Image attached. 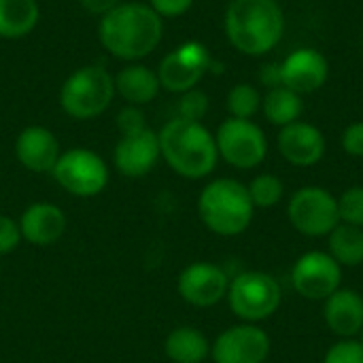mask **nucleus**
<instances>
[{
  "instance_id": "f257e3e1",
  "label": "nucleus",
  "mask_w": 363,
  "mask_h": 363,
  "mask_svg": "<svg viewBox=\"0 0 363 363\" xmlns=\"http://www.w3.org/2000/svg\"><path fill=\"white\" fill-rule=\"evenodd\" d=\"M98 38L117 60L130 64L151 55L164 38V19L147 2H119L100 17Z\"/></svg>"
},
{
  "instance_id": "f03ea898",
  "label": "nucleus",
  "mask_w": 363,
  "mask_h": 363,
  "mask_svg": "<svg viewBox=\"0 0 363 363\" xmlns=\"http://www.w3.org/2000/svg\"><path fill=\"white\" fill-rule=\"evenodd\" d=\"M162 160L183 179L208 177L219 162L215 134L202 121L172 117L157 132Z\"/></svg>"
},
{
  "instance_id": "7ed1b4c3",
  "label": "nucleus",
  "mask_w": 363,
  "mask_h": 363,
  "mask_svg": "<svg viewBox=\"0 0 363 363\" xmlns=\"http://www.w3.org/2000/svg\"><path fill=\"white\" fill-rule=\"evenodd\" d=\"M230 45L251 57L272 51L285 32V15L277 0H232L225 11Z\"/></svg>"
},
{
  "instance_id": "20e7f679",
  "label": "nucleus",
  "mask_w": 363,
  "mask_h": 363,
  "mask_svg": "<svg viewBox=\"0 0 363 363\" xmlns=\"http://www.w3.org/2000/svg\"><path fill=\"white\" fill-rule=\"evenodd\" d=\"M198 215L208 232L232 238L247 232L255 206L249 198L247 185L236 179H215L200 191Z\"/></svg>"
},
{
  "instance_id": "39448f33",
  "label": "nucleus",
  "mask_w": 363,
  "mask_h": 363,
  "mask_svg": "<svg viewBox=\"0 0 363 363\" xmlns=\"http://www.w3.org/2000/svg\"><path fill=\"white\" fill-rule=\"evenodd\" d=\"M115 79L100 64H87L77 68L60 87L62 111L77 119L89 121L100 117L115 100Z\"/></svg>"
},
{
  "instance_id": "423d86ee",
  "label": "nucleus",
  "mask_w": 363,
  "mask_h": 363,
  "mask_svg": "<svg viewBox=\"0 0 363 363\" xmlns=\"http://www.w3.org/2000/svg\"><path fill=\"white\" fill-rule=\"evenodd\" d=\"M230 311L242 321V323H259L270 319L281 302V285L279 281L259 270H247L230 279V289L225 296Z\"/></svg>"
},
{
  "instance_id": "0eeeda50",
  "label": "nucleus",
  "mask_w": 363,
  "mask_h": 363,
  "mask_svg": "<svg viewBox=\"0 0 363 363\" xmlns=\"http://www.w3.org/2000/svg\"><path fill=\"white\" fill-rule=\"evenodd\" d=\"M57 185L74 198H94L108 185V166L91 149L74 147L62 151L53 170Z\"/></svg>"
},
{
  "instance_id": "6e6552de",
  "label": "nucleus",
  "mask_w": 363,
  "mask_h": 363,
  "mask_svg": "<svg viewBox=\"0 0 363 363\" xmlns=\"http://www.w3.org/2000/svg\"><path fill=\"white\" fill-rule=\"evenodd\" d=\"M219 157L238 170L257 168L268 155V138L253 119L228 117L215 132Z\"/></svg>"
},
{
  "instance_id": "1a4fd4ad",
  "label": "nucleus",
  "mask_w": 363,
  "mask_h": 363,
  "mask_svg": "<svg viewBox=\"0 0 363 363\" xmlns=\"http://www.w3.org/2000/svg\"><path fill=\"white\" fill-rule=\"evenodd\" d=\"M287 219L296 232L308 238L330 236V232L340 223L338 198L317 185L302 187L287 204Z\"/></svg>"
},
{
  "instance_id": "9d476101",
  "label": "nucleus",
  "mask_w": 363,
  "mask_h": 363,
  "mask_svg": "<svg viewBox=\"0 0 363 363\" xmlns=\"http://www.w3.org/2000/svg\"><path fill=\"white\" fill-rule=\"evenodd\" d=\"M213 68V57L208 49L198 40H187L166 53L157 66V79L162 89L170 94H185L202 81V77Z\"/></svg>"
},
{
  "instance_id": "9b49d317",
  "label": "nucleus",
  "mask_w": 363,
  "mask_h": 363,
  "mask_svg": "<svg viewBox=\"0 0 363 363\" xmlns=\"http://www.w3.org/2000/svg\"><path fill=\"white\" fill-rule=\"evenodd\" d=\"M291 285L304 300L325 302L342 285V266L325 251H308L294 264Z\"/></svg>"
},
{
  "instance_id": "f8f14e48",
  "label": "nucleus",
  "mask_w": 363,
  "mask_h": 363,
  "mask_svg": "<svg viewBox=\"0 0 363 363\" xmlns=\"http://www.w3.org/2000/svg\"><path fill=\"white\" fill-rule=\"evenodd\" d=\"M270 347V336L259 325L238 323L215 338L211 357L215 363H266Z\"/></svg>"
},
{
  "instance_id": "ddd939ff",
  "label": "nucleus",
  "mask_w": 363,
  "mask_h": 363,
  "mask_svg": "<svg viewBox=\"0 0 363 363\" xmlns=\"http://www.w3.org/2000/svg\"><path fill=\"white\" fill-rule=\"evenodd\" d=\"M177 289L183 302L196 308H211L225 300L230 289V277L217 264L194 262L179 274Z\"/></svg>"
},
{
  "instance_id": "4468645a",
  "label": "nucleus",
  "mask_w": 363,
  "mask_h": 363,
  "mask_svg": "<svg viewBox=\"0 0 363 363\" xmlns=\"http://www.w3.org/2000/svg\"><path fill=\"white\" fill-rule=\"evenodd\" d=\"M160 138L157 132L145 128L134 134H123L113 151L115 168L128 179H143L147 177L160 162Z\"/></svg>"
},
{
  "instance_id": "2eb2a0df",
  "label": "nucleus",
  "mask_w": 363,
  "mask_h": 363,
  "mask_svg": "<svg viewBox=\"0 0 363 363\" xmlns=\"http://www.w3.org/2000/svg\"><path fill=\"white\" fill-rule=\"evenodd\" d=\"M281 72H283V87L304 96V94L319 91L328 83L330 64L321 51L306 47L289 53L281 62Z\"/></svg>"
},
{
  "instance_id": "dca6fc26",
  "label": "nucleus",
  "mask_w": 363,
  "mask_h": 363,
  "mask_svg": "<svg viewBox=\"0 0 363 363\" xmlns=\"http://www.w3.org/2000/svg\"><path fill=\"white\" fill-rule=\"evenodd\" d=\"M277 145L285 162L298 168H311L325 155V136L308 121H294L281 128Z\"/></svg>"
},
{
  "instance_id": "f3484780",
  "label": "nucleus",
  "mask_w": 363,
  "mask_h": 363,
  "mask_svg": "<svg viewBox=\"0 0 363 363\" xmlns=\"http://www.w3.org/2000/svg\"><path fill=\"white\" fill-rule=\"evenodd\" d=\"M60 153L55 134L45 125H28L15 138V157L30 172H51Z\"/></svg>"
},
{
  "instance_id": "a211bd4d",
  "label": "nucleus",
  "mask_w": 363,
  "mask_h": 363,
  "mask_svg": "<svg viewBox=\"0 0 363 363\" xmlns=\"http://www.w3.org/2000/svg\"><path fill=\"white\" fill-rule=\"evenodd\" d=\"M66 215L57 204L51 202H34L19 217L21 238L34 247L55 245L66 232Z\"/></svg>"
},
{
  "instance_id": "6ab92c4d",
  "label": "nucleus",
  "mask_w": 363,
  "mask_h": 363,
  "mask_svg": "<svg viewBox=\"0 0 363 363\" xmlns=\"http://www.w3.org/2000/svg\"><path fill=\"white\" fill-rule=\"evenodd\" d=\"M325 325L342 340L353 338L363 328V296L355 289H338L323 302Z\"/></svg>"
},
{
  "instance_id": "aec40b11",
  "label": "nucleus",
  "mask_w": 363,
  "mask_h": 363,
  "mask_svg": "<svg viewBox=\"0 0 363 363\" xmlns=\"http://www.w3.org/2000/svg\"><path fill=\"white\" fill-rule=\"evenodd\" d=\"M113 79H115V94L125 104L132 106H145L153 102L162 89L157 72L143 62L125 64L117 74H113Z\"/></svg>"
},
{
  "instance_id": "412c9836",
  "label": "nucleus",
  "mask_w": 363,
  "mask_h": 363,
  "mask_svg": "<svg viewBox=\"0 0 363 363\" xmlns=\"http://www.w3.org/2000/svg\"><path fill=\"white\" fill-rule=\"evenodd\" d=\"M164 353L172 363H202L211 355V342L200 330L181 325L166 336Z\"/></svg>"
},
{
  "instance_id": "4be33fe9",
  "label": "nucleus",
  "mask_w": 363,
  "mask_h": 363,
  "mask_svg": "<svg viewBox=\"0 0 363 363\" xmlns=\"http://www.w3.org/2000/svg\"><path fill=\"white\" fill-rule=\"evenodd\" d=\"M40 19L36 0H0V38L17 40L34 32Z\"/></svg>"
},
{
  "instance_id": "5701e85b",
  "label": "nucleus",
  "mask_w": 363,
  "mask_h": 363,
  "mask_svg": "<svg viewBox=\"0 0 363 363\" xmlns=\"http://www.w3.org/2000/svg\"><path fill=\"white\" fill-rule=\"evenodd\" d=\"M328 253L342 268H357L363 264V228L338 223L328 236Z\"/></svg>"
},
{
  "instance_id": "b1692460",
  "label": "nucleus",
  "mask_w": 363,
  "mask_h": 363,
  "mask_svg": "<svg viewBox=\"0 0 363 363\" xmlns=\"http://www.w3.org/2000/svg\"><path fill=\"white\" fill-rule=\"evenodd\" d=\"M262 108H264L266 119L272 125L285 128L294 121H300V115L304 111V102H302L300 94L281 85V87L268 89V94L262 100Z\"/></svg>"
},
{
  "instance_id": "393cba45",
  "label": "nucleus",
  "mask_w": 363,
  "mask_h": 363,
  "mask_svg": "<svg viewBox=\"0 0 363 363\" xmlns=\"http://www.w3.org/2000/svg\"><path fill=\"white\" fill-rule=\"evenodd\" d=\"M262 94L255 85L249 83H238L228 91L225 98V106L230 117L234 119H251L257 115V111L262 108Z\"/></svg>"
},
{
  "instance_id": "a878e982",
  "label": "nucleus",
  "mask_w": 363,
  "mask_h": 363,
  "mask_svg": "<svg viewBox=\"0 0 363 363\" xmlns=\"http://www.w3.org/2000/svg\"><path fill=\"white\" fill-rule=\"evenodd\" d=\"M247 191H249V198H251L255 208H272L283 200L285 185L277 174L264 172V174H257L247 185Z\"/></svg>"
},
{
  "instance_id": "bb28decb",
  "label": "nucleus",
  "mask_w": 363,
  "mask_h": 363,
  "mask_svg": "<svg viewBox=\"0 0 363 363\" xmlns=\"http://www.w3.org/2000/svg\"><path fill=\"white\" fill-rule=\"evenodd\" d=\"M340 223L363 228V185L349 187L338 198Z\"/></svg>"
},
{
  "instance_id": "cd10ccee",
  "label": "nucleus",
  "mask_w": 363,
  "mask_h": 363,
  "mask_svg": "<svg viewBox=\"0 0 363 363\" xmlns=\"http://www.w3.org/2000/svg\"><path fill=\"white\" fill-rule=\"evenodd\" d=\"M208 96L194 87L185 94L179 96V104H177V117L187 119V121H202L208 113Z\"/></svg>"
},
{
  "instance_id": "c85d7f7f",
  "label": "nucleus",
  "mask_w": 363,
  "mask_h": 363,
  "mask_svg": "<svg viewBox=\"0 0 363 363\" xmlns=\"http://www.w3.org/2000/svg\"><path fill=\"white\" fill-rule=\"evenodd\" d=\"M323 363H363V347L353 338L340 340L328 349Z\"/></svg>"
},
{
  "instance_id": "c756f323",
  "label": "nucleus",
  "mask_w": 363,
  "mask_h": 363,
  "mask_svg": "<svg viewBox=\"0 0 363 363\" xmlns=\"http://www.w3.org/2000/svg\"><path fill=\"white\" fill-rule=\"evenodd\" d=\"M115 123H117L121 136L123 134H134V132H140V130L149 128L147 119H145V113H143V106H132V104H125L117 113Z\"/></svg>"
},
{
  "instance_id": "7c9ffc66",
  "label": "nucleus",
  "mask_w": 363,
  "mask_h": 363,
  "mask_svg": "<svg viewBox=\"0 0 363 363\" xmlns=\"http://www.w3.org/2000/svg\"><path fill=\"white\" fill-rule=\"evenodd\" d=\"M21 240L23 238H21V230H19V221H15L9 215H0V255L13 253Z\"/></svg>"
},
{
  "instance_id": "2f4dec72",
  "label": "nucleus",
  "mask_w": 363,
  "mask_h": 363,
  "mask_svg": "<svg viewBox=\"0 0 363 363\" xmlns=\"http://www.w3.org/2000/svg\"><path fill=\"white\" fill-rule=\"evenodd\" d=\"M147 4L162 19H177L194 6V0H149Z\"/></svg>"
},
{
  "instance_id": "473e14b6",
  "label": "nucleus",
  "mask_w": 363,
  "mask_h": 363,
  "mask_svg": "<svg viewBox=\"0 0 363 363\" xmlns=\"http://www.w3.org/2000/svg\"><path fill=\"white\" fill-rule=\"evenodd\" d=\"M342 149L345 153L353 155V157H363V121L351 123L345 132H342Z\"/></svg>"
},
{
  "instance_id": "72a5a7b5",
  "label": "nucleus",
  "mask_w": 363,
  "mask_h": 363,
  "mask_svg": "<svg viewBox=\"0 0 363 363\" xmlns=\"http://www.w3.org/2000/svg\"><path fill=\"white\" fill-rule=\"evenodd\" d=\"M257 79L264 87L268 89H274V87H281L283 85V72H281V64L277 62H268L259 68L257 72Z\"/></svg>"
},
{
  "instance_id": "f704fd0d",
  "label": "nucleus",
  "mask_w": 363,
  "mask_h": 363,
  "mask_svg": "<svg viewBox=\"0 0 363 363\" xmlns=\"http://www.w3.org/2000/svg\"><path fill=\"white\" fill-rule=\"evenodd\" d=\"M119 2H121V0H79L81 9H85L87 13L98 15V17H102V15H106L108 11H113Z\"/></svg>"
},
{
  "instance_id": "c9c22d12",
  "label": "nucleus",
  "mask_w": 363,
  "mask_h": 363,
  "mask_svg": "<svg viewBox=\"0 0 363 363\" xmlns=\"http://www.w3.org/2000/svg\"><path fill=\"white\" fill-rule=\"evenodd\" d=\"M357 336H359V340H357V342H359V345H362V347H363V328H362V332H359Z\"/></svg>"
}]
</instances>
